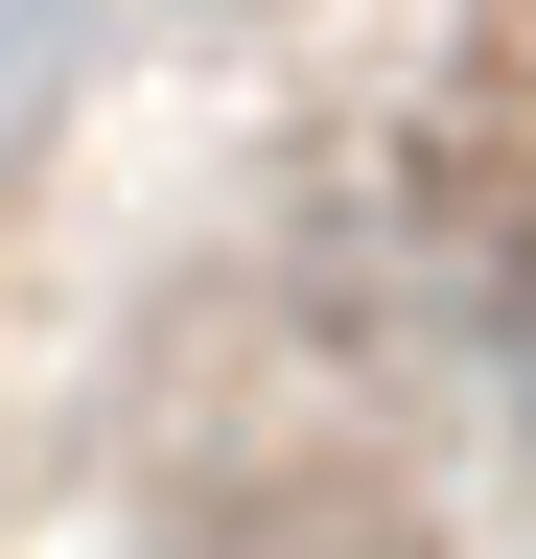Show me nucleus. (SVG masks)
Returning <instances> with one entry per match:
<instances>
[{"label": "nucleus", "mask_w": 536, "mask_h": 559, "mask_svg": "<svg viewBox=\"0 0 536 559\" xmlns=\"http://www.w3.org/2000/svg\"><path fill=\"white\" fill-rule=\"evenodd\" d=\"M513 396H536V280H513Z\"/></svg>", "instance_id": "nucleus-1"}]
</instances>
